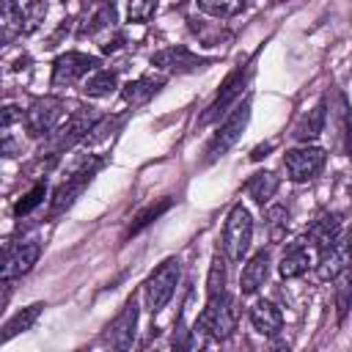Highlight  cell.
<instances>
[{"label":"cell","instance_id":"cell-14","mask_svg":"<svg viewBox=\"0 0 352 352\" xmlns=\"http://www.w3.org/2000/svg\"><path fill=\"white\" fill-rule=\"evenodd\" d=\"M242 85H245V72H242V69L231 72V74L223 80L220 94L212 99V104H209L206 113L201 116V124H209V121H214L220 113H226V107H228L231 102H236V96L242 94Z\"/></svg>","mask_w":352,"mask_h":352},{"label":"cell","instance_id":"cell-34","mask_svg":"<svg viewBox=\"0 0 352 352\" xmlns=\"http://www.w3.org/2000/svg\"><path fill=\"white\" fill-rule=\"evenodd\" d=\"M275 3H286V0H275Z\"/></svg>","mask_w":352,"mask_h":352},{"label":"cell","instance_id":"cell-30","mask_svg":"<svg viewBox=\"0 0 352 352\" xmlns=\"http://www.w3.org/2000/svg\"><path fill=\"white\" fill-rule=\"evenodd\" d=\"M44 14H47V0H30V6L25 8V28L22 33H36L44 22Z\"/></svg>","mask_w":352,"mask_h":352},{"label":"cell","instance_id":"cell-15","mask_svg":"<svg viewBox=\"0 0 352 352\" xmlns=\"http://www.w3.org/2000/svg\"><path fill=\"white\" fill-rule=\"evenodd\" d=\"M341 234V214L336 212H327V214H319L311 228H308V242L322 253L324 248H330Z\"/></svg>","mask_w":352,"mask_h":352},{"label":"cell","instance_id":"cell-33","mask_svg":"<svg viewBox=\"0 0 352 352\" xmlns=\"http://www.w3.org/2000/svg\"><path fill=\"white\" fill-rule=\"evenodd\" d=\"M267 220H270V228H272V239H280V234L286 231V209L283 206H272L267 212Z\"/></svg>","mask_w":352,"mask_h":352},{"label":"cell","instance_id":"cell-2","mask_svg":"<svg viewBox=\"0 0 352 352\" xmlns=\"http://www.w3.org/2000/svg\"><path fill=\"white\" fill-rule=\"evenodd\" d=\"M94 126H96V113L91 107H77L66 121H60L50 132V138H47V154H52V157L63 154L77 140H85Z\"/></svg>","mask_w":352,"mask_h":352},{"label":"cell","instance_id":"cell-9","mask_svg":"<svg viewBox=\"0 0 352 352\" xmlns=\"http://www.w3.org/2000/svg\"><path fill=\"white\" fill-rule=\"evenodd\" d=\"M99 165H102V160H91V162H85L82 168H77L58 190H55V195H52V206H50V214L52 217H58L60 212H66L77 198H80V192L88 187V182H91V176L99 170Z\"/></svg>","mask_w":352,"mask_h":352},{"label":"cell","instance_id":"cell-31","mask_svg":"<svg viewBox=\"0 0 352 352\" xmlns=\"http://www.w3.org/2000/svg\"><path fill=\"white\" fill-rule=\"evenodd\" d=\"M157 11V0H129L126 3V19L129 22H146Z\"/></svg>","mask_w":352,"mask_h":352},{"label":"cell","instance_id":"cell-18","mask_svg":"<svg viewBox=\"0 0 352 352\" xmlns=\"http://www.w3.org/2000/svg\"><path fill=\"white\" fill-rule=\"evenodd\" d=\"M324 121H327V110H324V104H316L314 110H308L300 121H297V126H294V140H302V143H311V140H316L322 132H324Z\"/></svg>","mask_w":352,"mask_h":352},{"label":"cell","instance_id":"cell-13","mask_svg":"<svg viewBox=\"0 0 352 352\" xmlns=\"http://www.w3.org/2000/svg\"><path fill=\"white\" fill-rule=\"evenodd\" d=\"M135 327H138V302H135V300H126V305L121 308V314H118V316L110 322V327H107L110 344L118 346V349L132 346Z\"/></svg>","mask_w":352,"mask_h":352},{"label":"cell","instance_id":"cell-32","mask_svg":"<svg viewBox=\"0 0 352 352\" xmlns=\"http://www.w3.org/2000/svg\"><path fill=\"white\" fill-rule=\"evenodd\" d=\"M44 192H47V187H44V184H36V187H33V190H30V192L16 204V206H14V212H16V214H28V212H33V209L41 204Z\"/></svg>","mask_w":352,"mask_h":352},{"label":"cell","instance_id":"cell-25","mask_svg":"<svg viewBox=\"0 0 352 352\" xmlns=\"http://www.w3.org/2000/svg\"><path fill=\"white\" fill-rule=\"evenodd\" d=\"M248 0H198V8L212 14V16H236L245 11Z\"/></svg>","mask_w":352,"mask_h":352},{"label":"cell","instance_id":"cell-23","mask_svg":"<svg viewBox=\"0 0 352 352\" xmlns=\"http://www.w3.org/2000/svg\"><path fill=\"white\" fill-rule=\"evenodd\" d=\"M41 302H33V305H28V308H22L16 316H11L8 322H6V327H3V341H8V338H14V336H19V333H25V330H30L33 327V322L38 319V314H41Z\"/></svg>","mask_w":352,"mask_h":352},{"label":"cell","instance_id":"cell-5","mask_svg":"<svg viewBox=\"0 0 352 352\" xmlns=\"http://www.w3.org/2000/svg\"><path fill=\"white\" fill-rule=\"evenodd\" d=\"M248 118H250V102H242V104L220 124V129H217L214 138L209 140V146H206V162H214L217 157H223V154L239 140L242 129L248 126Z\"/></svg>","mask_w":352,"mask_h":352},{"label":"cell","instance_id":"cell-12","mask_svg":"<svg viewBox=\"0 0 352 352\" xmlns=\"http://www.w3.org/2000/svg\"><path fill=\"white\" fill-rule=\"evenodd\" d=\"M38 253H41V245L36 239H28V242H19L16 248H11L6 253V261H3V280H11V278L30 272L33 264L38 261Z\"/></svg>","mask_w":352,"mask_h":352},{"label":"cell","instance_id":"cell-29","mask_svg":"<svg viewBox=\"0 0 352 352\" xmlns=\"http://www.w3.org/2000/svg\"><path fill=\"white\" fill-rule=\"evenodd\" d=\"M165 209H170V198H162L160 204H151L148 209H143V212H140V214L135 217V223L129 226V231H126V234H138V231H140L143 226H148L151 220H157V217H160V214H162Z\"/></svg>","mask_w":352,"mask_h":352},{"label":"cell","instance_id":"cell-4","mask_svg":"<svg viewBox=\"0 0 352 352\" xmlns=\"http://www.w3.org/2000/svg\"><path fill=\"white\" fill-rule=\"evenodd\" d=\"M250 239H253V217L250 212L236 204L228 217H226V226H223V248H226V256L231 261H242L248 248H250Z\"/></svg>","mask_w":352,"mask_h":352},{"label":"cell","instance_id":"cell-27","mask_svg":"<svg viewBox=\"0 0 352 352\" xmlns=\"http://www.w3.org/2000/svg\"><path fill=\"white\" fill-rule=\"evenodd\" d=\"M206 292H209V297L226 292V261H223L220 253L212 256V267H209V275H206Z\"/></svg>","mask_w":352,"mask_h":352},{"label":"cell","instance_id":"cell-20","mask_svg":"<svg viewBox=\"0 0 352 352\" xmlns=\"http://www.w3.org/2000/svg\"><path fill=\"white\" fill-rule=\"evenodd\" d=\"M248 195L256 201V204H267L275 192H278V176L270 173V170H261V173H253L245 184Z\"/></svg>","mask_w":352,"mask_h":352},{"label":"cell","instance_id":"cell-1","mask_svg":"<svg viewBox=\"0 0 352 352\" xmlns=\"http://www.w3.org/2000/svg\"><path fill=\"white\" fill-rule=\"evenodd\" d=\"M236 319H239L236 300L223 292V294L209 297L206 308L201 311V316H198V322H195V330L206 333V336L214 338V341H226V338L236 330Z\"/></svg>","mask_w":352,"mask_h":352},{"label":"cell","instance_id":"cell-17","mask_svg":"<svg viewBox=\"0 0 352 352\" xmlns=\"http://www.w3.org/2000/svg\"><path fill=\"white\" fill-rule=\"evenodd\" d=\"M250 322L261 336H275L283 327V316L270 300H256L250 305Z\"/></svg>","mask_w":352,"mask_h":352},{"label":"cell","instance_id":"cell-21","mask_svg":"<svg viewBox=\"0 0 352 352\" xmlns=\"http://www.w3.org/2000/svg\"><path fill=\"white\" fill-rule=\"evenodd\" d=\"M308 267H311V253H308L302 245H292V248L283 253L280 264H278L280 278H297V275H302Z\"/></svg>","mask_w":352,"mask_h":352},{"label":"cell","instance_id":"cell-6","mask_svg":"<svg viewBox=\"0 0 352 352\" xmlns=\"http://www.w3.org/2000/svg\"><path fill=\"white\" fill-rule=\"evenodd\" d=\"M96 69H99V58L85 55V52H63L52 63V88H69Z\"/></svg>","mask_w":352,"mask_h":352},{"label":"cell","instance_id":"cell-3","mask_svg":"<svg viewBox=\"0 0 352 352\" xmlns=\"http://www.w3.org/2000/svg\"><path fill=\"white\" fill-rule=\"evenodd\" d=\"M179 272H182L179 258H165V261L148 275V280L143 283V300H146V308H148L151 314L162 311L165 302L173 297V289H176V283H179Z\"/></svg>","mask_w":352,"mask_h":352},{"label":"cell","instance_id":"cell-19","mask_svg":"<svg viewBox=\"0 0 352 352\" xmlns=\"http://www.w3.org/2000/svg\"><path fill=\"white\" fill-rule=\"evenodd\" d=\"M25 28V11L16 6V0H3L0 6V36L3 44H11L16 38V33H22Z\"/></svg>","mask_w":352,"mask_h":352},{"label":"cell","instance_id":"cell-24","mask_svg":"<svg viewBox=\"0 0 352 352\" xmlns=\"http://www.w3.org/2000/svg\"><path fill=\"white\" fill-rule=\"evenodd\" d=\"M116 88H118V77H116V72H107V69H96L82 85V91L88 96H96V99L99 96H110Z\"/></svg>","mask_w":352,"mask_h":352},{"label":"cell","instance_id":"cell-22","mask_svg":"<svg viewBox=\"0 0 352 352\" xmlns=\"http://www.w3.org/2000/svg\"><path fill=\"white\" fill-rule=\"evenodd\" d=\"M160 85H162V80H154V77H138V80H129L126 85H124V99L129 102V104H143V102H148L157 91H160Z\"/></svg>","mask_w":352,"mask_h":352},{"label":"cell","instance_id":"cell-7","mask_svg":"<svg viewBox=\"0 0 352 352\" xmlns=\"http://www.w3.org/2000/svg\"><path fill=\"white\" fill-rule=\"evenodd\" d=\"M324 148L319 146H300V148H292L286 151L283 157V165H286V173L292 182H311L314 176H319V170L324 168Z\"/></svg>","mask_w":352,"mask_h":352},{"label":"cell","instance_id":"cell-8","mask_svg":"<svg viewBox=\"0 0 352 352\" xmlns=\"http://www.w3.org/2000/svg\"><path fill=\"white\" fill-rule=\"evenodd\" d=\"M63 116V99L58 96H41L25 110V129L28 135H50L58 126V118Z\"/></svg>","mask_w":352,"mask_h":352},{"label":"cell","instance_id":"cell-26","mask_svg":"<svg viewBox=\"0 0 352 352\" xmlns=\"http://www.w3.org/2000/svg\"><path fill=\"white\" fill-rule=\"evenodd\" d=\"M336 308H338V316H344L349 308H352V270L346 267L338 278H336Z\"/></svg>","mask_w":352,"mask_h":352},{"label":"cell","instance_id":"cell-28","mask_svg":"<svg viewBox=\"0 0 352 352\" xmlns=\"http://www.w3.org/2000/svg\"><path fill=\"white\" fill-rule=\"evenodd\" d=\"M113 19H116V6H113V3H104V6H102V8H99V11H96L85 25H82V30H80V33H82V36H94L96 30H102V28L113 25Z\"/></svg>","mask_w":352,"mask_h":352},{"label":"cell","instance_id":"cell-10","mask_svg":"<svg viewBox=\"0 0 352 352\" xmlns=\"http://www.w3.org/2000/svg\"><path fill=\"white\" fill-rule=\"evenodd\" d=\"M352 261V234L336 239L330 248H324L319 253V261H316V278L319 280H336Z\"/></svg>","mask_w":352,"mask_h":352},{"label":"cell","instance_id":"cell-16","mask_svg":"<svg viewBox=\"0 0 352 352\" xmlns=\"http://www.w3.org/2000/svg\"><path fill=\"white\" fill-rule=\"evenodd\" d=\"M267 275H270V253H267V250H258V253L245 264V270H242V275H239V292H242V294L258 292V289L264 286Z\"/></svg>","mask_w":352,"mask_h":352},{"label":"cell","instance_id":"cell-11","mask_svg":"<svg viewBox=\"0 0 352 352\" xmlns=\"http://www.w3.org/2000/svg\"><path fill=\"white\" fill-rule=\"evenodd\" d=\"M206 63H209V58H201V55L190 52L187 47H165V50H160V52L151 55V66H154V69L176 72V74H182V72H195V69H201V66H206Z\"/></svg>","mask_w":352,"mask_h":352}]
</instances>
